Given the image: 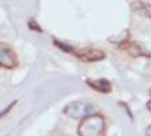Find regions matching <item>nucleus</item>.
Listing matches in <instances>:
<instances>
[{"instance_id": "f257e3e1", "label": "nucleus", "mask_w": 151, "mask_h": 136, "mask_svg": "<svg viewBox=\"0 0 151 136\" xmlns=\"http://www.w3.org/2000/svg\"><path fill=\"white\" fill-rule=\"evenodd\" d=\"M77 131L80 136H104L106 121L100 114H91L83 118Z\"/></svg>"}, {"instance_id": "20e7f679", "label": "nucleus", "mask_w": 151, "mask_h": 136, "mask_svg": "<svg viewBox=\"0 0 151 136\" xmlns=\"http://www.w3.org/2000/svg\"><path fill=\"white\" fill-rule=\"evenodd\" d=\"M72 54L84 62H96V60L104 59V56H106L103 51L96 50V48H78V50L73 48Z\"/></svg>"}, {"instance_id": "f03ea898", "label": "nucleus", "mask_w": 151, "mask_h": 136, "mask_svg": "<svg viewBox=\"0 0 151 136\" xmlns=\"http://www.w3.org/2000/svg\"><path fill=\"white\" fill-rule=\"evenodd\" d=\"M93 112V106L85 102H72L63 109V113L72 118H85L91 116Z\"/></svg>"}, {"instance_id": "0eeeda50", "label": "nucleus", "mask_w": 151, "mask_h": 136, "mask_svg": "<svg viewBox=\"0 0 151 136\" xmlns=\"http://www.w3.org/2000/svg\"><path fill=\"white\" fill-rule=\"evenodd\" d=\"M127 51L128 54L131 56H133V58H136V56H148L147 52H144L143 51V48L140 47V45H137L136 43H131V44H127Z\"/></svg>"}, {"instance_id": "6e6552de", "label": "nucleus", "mask_w": 151, "mask_h": 136, "mask_svg": "<svg viewBox=\"0 0 151 136\" xmlns=\"http://www.w3.org/2000/svg\"><path fill=\"white\" fill-rule=\"evenodd\" d=\"M146 136H151V125L148 127L147 129H146Z\"/></svg>"}, {"instance_id": "39448f33", "label": "nucleus", "mask_w": 151, "mask_h": 136, "mask_svg": "<svg viewBox=\"0 0 151 136\" xmlns=\"http://www.w3.org/2000/svg\"><path fill=\"white\" fill-rule=\"evenodd\" d=\"M87 84L100 94H110V91H111V84L104 78H102V80H87Z\"/></svg>"}, {"instance_id": "423d86ee", "label": "nucleus", "mask_w": 151, "mask_h": 136, "mask_svg": "<svg viewBox=\"0 0 151 136\" xmlns=\"http://www.w3.org/2000/svg\"><path fill=\"white\" fill-rule=\"evenodd\" d=\"M131 8L137 15L151 18V4L144 3V1H135V3H132Z\"/></svg>"}, {"instance_id": "7ed1b4c3", "label": "nucleus", "mask_w": 151, "mask_h": 136, "mask_svg": "<svg viewBox=\"0 0 151 136\" xmlns=\"http://www.w3.org/2000/svg\"><path fill=\"white\" fill-rule=\"evenodd\" d=\"M0 66L6 69H15L18 66V56L15 51L6 43H0Z\"/></svg>"}, {"instance_id": "1a4fd4ad", "label": "nucleus", "mask_w": 151, "mask_h": 136, "mask_svg": "<svg viewBox=\"0 0 151 136\" xmlns=\"http://www.w3.org/2000/svg\"><path fill=\"white\" fill-rule=\"evenodd\" d=\"M150 94H151V89H150ZM147 107H148V110L151 112V100H148V103H147Z\"/></svg>"}]
</instances>
